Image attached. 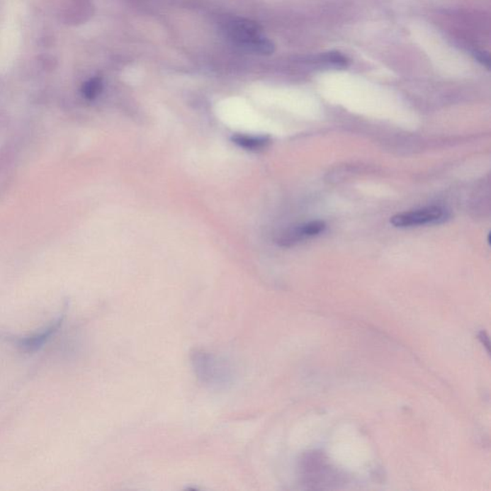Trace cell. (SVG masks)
I'll list each match as a JSON object with an SVG mask.
<instances>
[{
	"label": "cell",
	"instance_id": "7a4b0ae2",
	"mask_svg": "<svg viewBox=\"0 0 491 491\" xmlns=\"http://www.w3.org/2000/svg\"><path fill=\"white\" fill-rule=\"evenodd\" d=\"M442 217V210L439 208L431 207L422 210L410 211V213L397 214L390 218V223L395 227H406L419 226L436 222Z\"/></svg>",
	"mask_w": 491,
	"mask_h": 491
},
{
	"label": "cell",
	"instance_id": "52a82bcc",
	"mask_svg": "<svg viewBox=\"0 0 491 491\" xmlns=\"http://www.w3.org/2000/svg\"><path fill=\"white\" fill-rule=\"evenodd\" d=\"M248 50L254 51V52L262 54V55H270L275 51V45L273 43L265 38L261 36L256 38L252 40L248 45L246 46Z\"/></svg>",
	"mask_w": 491,
	"mask_h": 491
},
{
	"label": "cell",
	"instance_id": "8992f818",
	"mask_svg": "<svg viewBox=\"0 0 491 491\" xmlns=\"http://www.w3.org/2000/svg\"><path fill=\"white\" fill-rule=\"evenodd\" d=\"M232 141L240 147L248 150H256L264 147L269 143L268 137H249V135H235L232 137Z\"/></svg>",
	"mask_w": 491,
	"mask_h": 491
},
{
	"label": "cell",
	"instance_id": "277c9868",
	"mask_svg": "<svg viewBox=\"0 0 491 491\" xmlns=\"http://www.w3.org/2000/svg\"><path fill=\"white\" fill-rule=\"evenodd\" d=\"M227 33L238 45L246 47L249 43L260 37L261 28L254 21L239 18L227 24Z\"/></svg>",
	"mask_w": 491,
	"mask_h": 491
},
{
	"label": "cell",
	"instance_id": "3957f363",
	"mask_svg": "<svg viewBox=\"0 0 491 491\" xmlns=\"http://www.w3.org/2000/svg\"><path fill=\"white\" fill-rule=\"evenodd\" d=\"M64 319V313H62L56 321L51 322L47 327L43 328V330L38 331L35 334L27 336V337L9 338V340L17 344V346L24 351H37L60 329Z\"/></svg>",
	"mask_w": 491,
	"mask_h": 491
},
{
	"label": "cell",
	"instance_id": "ba28073f",
	"mask_svg": "<svg viewBox=\"0 0 491 491\" xmlns=\"http://www.w3.org/2000/svg\"><path fill=\"white\" fill-rule=\"evenodd\" d=\"M102 89L103 83L101 79L96 77L92 78L91 80H89L88 82L84 84L82 88L84 97L89 100L96 98V97L101 94Z\"/></svg>",
	"mask_w": 491,
	"mask_h": 491
},
{
	"label": "cell",
	"instance_id": "30bf717a",
	"mask_svg": "<svg viewBox=\"0 0 491 491\" xmlns=\"http://www.w3.org/2000/svg\"><path fill=\"white\" fill-rule=\"evenodd\" d=\"M474 57L475 59L477 60V61L481 62L482 66H485V67H487V69H490V60L487 54H485L482 52H475Z\"/></svg>",
	"mask_w": 491,
	"mask_h": 491
},
{
	"label": "cell",
	"instance_id": "5b68a950",
	"mask_svg": "<svg viewBox=\"0 0 491 491\" xmlns=\"http://www.w3.org/2000/svg\"><path fill=\"white\" fill-rule=\"evenodd\" d=\"M324 222H310V223L295 227V229L283 233L281 237L279 238L278 242L282 246H291L293 244L298 242V241L305 239V238L320 235V233L324 232Z\"/></svg>",
	"mask_w": 491,
	"mask_h": 491
},
{
	"label": "cell",
	"instance_id": "9c48e42d",
	"mask_svg": "<svg viewBox=\"0 0 491 491\" xmlns=\"http://www.w3.org/2000/svg\"><path fill=\"white\" fill-rule=\"evenodd\" d=\"M321 62L336 69H344L349 66V60L343 54L339 52H329L322 56Z\"/></svg>",
	"mask_w": 491,
	"mask_h": 491
},
{
	"label": "cell",
	"instance_id": "6da1fadb",
	"mask_svg": "<svg viewBox=\"0 0 491 491\" xmlns=\"http://www.w3.org/2000/svg\"><path fill=\"white\" fill-rule=\"evenodd\" d=\"M193 370L203 383L210 386H226L232 381V371L224 360L205 351H195L191 357Z\"/></svg>",
	"mask_w": 491,
	"mask_h": 491
}]
</instances>
